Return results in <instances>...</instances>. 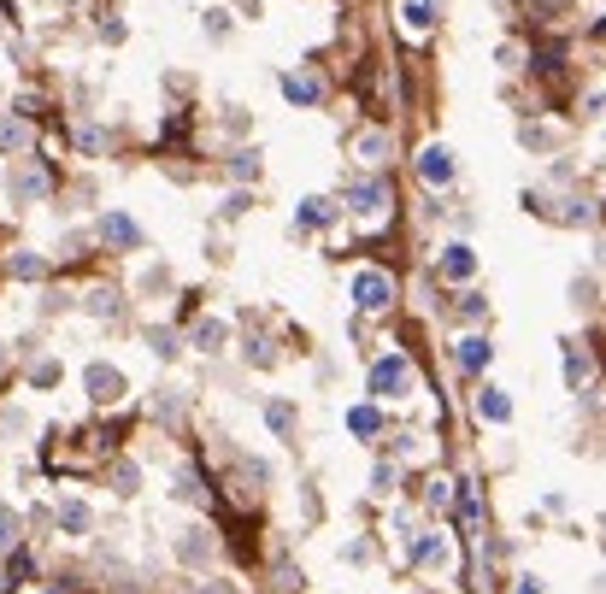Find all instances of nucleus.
Wrapping results in <instances>:
<instances>
[{"label":"nucleus","instance_id":"nucleus-15","mask_svg":"<svg viewBox=\"0 0 606 594\" xmlns=\"http://www.w3.org/2000/svg\"><path fill=\"white\" fill-rule=\"evenodd\" d=\"M59 523H65V530H88V506L83 500H65V506H59Z\"/></svg>","mask_w":606,"mask_h":594},{"label":"nucleus","instance_id":"nucleus-12","mask_svg":"<svg viewBox=\"0 0 606 594\" xmlns=\"http://www.w3.org/2000/svg\"><path fill=\"white\" fill-rule=\"evenodd\" d=\"M436 24V6L430 0H407V29H430Z\"/></svg>","mask_w":606,"mask_h":594},{"label":"nucleus","instance_id":"nucleus-17","mask_svg":"<svg viewBox=\"0 0 606 594\" xmlns=\"http://www.w3.org/2000/svg\"><path fill=\"white\" fill-rule=\"evenodd\" d=\"M195 341H200V347H212V341H224V324H200V330H195Z\"/></svg>","mask_w":606,"mask_h":594},{"label":"nucleus","instance_id":"nucleus-7","mask_svg":"<svg viewBox=\"0 0 606 594\" xmlns=\"http://www.w3.org/2000/svg\"><path fill=\"white\" fill-rule=\"evenodd\" d=\"M448 559H453L448 536H424V541H418V565H430V571H436V565H448Z\"/></svg>","mask_w":606,"mask_h":594},{"label":"nucleus","instance_id":"nucleus-14","mask_svg":"<svg viewBox=\"0 0 606 594\" xmlns=\"http://www.w3.org/2000/svg\"><path fill=\"white\" fill-rule=\"evenodd\" d=\"M42 171H24V177H18V171H13V195H24V200H36V195H42Z\"/></svg>","mask_w":606,"mask_h":594},{"label":"nucleus","instance_id":"nucleus-1","mask_svg":"<svg viewBox=\"0 0 606 594\" xmlns=\"http://www.w3.org/2000/svg\"><path fill=\"white\" fill-rule=\"evenodd\" d=\"M407 389H412L407 354H383L377 365H371V395H407Z\"/></svg>","mask_w":606,"mask_h":594},{"label":"nucleus","instance_id":"nucleus-11","mask_svg":"<svg viewBox=\"0 0 606 594\" xmlns=\"http://www.w3.org/2000/svg\"><path fill=\"white\" fill-rule=\"evenodd\" d=\"M282 95L300 100V106H312V100H318V83H312V77H282Z\"/></svg>","mask_w":606,"mask_h":594},{"label":"nucleus","instance_id":"nucleus-8","mask_svg":"<svg viewBox=\"0 0 606 594\" xmlns=\"http://www.w3.org/2000/svg\"><path fill=\"white\" fill-rule=\"evenodd\" d=\"M477 412H483V418H489V424H507V418H512V406H507V395H501V389H483Z\"/></svg>","mask_w":606,"mask_h":594},{"label":"nucleus","instance_id":"nucleus-18","mask_svg":"<svg viewBox=\"0 0 606 594\" xmlns=\"http://www.w3.org/2000/svg\"><path fill=\"white\" fill-rule=\"evenodd\" d=\"M13 277H42V265H36V259H18V254H13Z\"/></svg>","mask_w":606,"mask_h":594},{"label":"nucleus","instance_id":"nucleus-3","mask_svg":"<svg viewBox=\"0 0 606 594\" xmlns=\"http://www.w3.org/2000/svg\"><path fill=\"white\" fill-rule=\"evenodd\" d=\"M418 177H424V183H442V188H448V183H453V154L430 142V147L418 154Z\"/></svg>","mask_w":606,"mask_h":594},{"label":"nucleus","instance_id":"nucleus-16","mask_svg":"<svg viewBox=\"0 0 606 594\" xmlns=\"http://www.w3.org/2000/svg\"><path fill=\"white\" fill-rule=\"evenodd\" d=\"M324 218H330V200H307L295 224H300V230H312V224H324Z\"/></svg>","mask_w":606,"mask_h":594},{"label":"nucleus","instance_id":"nucleus-13","mask_svg":"<svg viewBox=\"0 0 606 594\" xmlns=\"http://www.w3.org/2000/svg\"><path fill=\"white\" fill-rule=\"evenodd\" d=\"M348 430H353V436H377V412H371V406H353L348 412Z\"/></svg>","mask_w":606,"mask_h":594},{"label":"nucleus","instance_id":"nucleus-20","mask_svg":"<svg viewBox=\"0 0 606 594\" xmlns=\"http://www.w3.org/2000/svg\"><path fill=\"white\" fill-rule=\"evenodd\" d=\"M206 594H230V589H206Z\"/></svg>","mask_w":606,"mask_h":594},{"label":"nucleus","instance_id":"nucleus-6","mask_svg":"<svg viewBox=\"0 0 606 594\" xmlns=\"http://www.w3.org/2000/svg\"><path fill=\"white\" fill-rule=\"evenodd\" d=\"M471 271H477V254H471L466 241H453L448 259H442V277H471Z\"/></svg>","mask_w":606,"mask_h":594},{"label":"nucleus","instance_id":"nucleus-4","mask_svg":"<svg viewBox=\"0 0 606 594\" xmlns=\"http://www.w3.org/2000/svg\"><path fill=\"white\" fill-rule=\"evenodd\" d=\"M88 395H95V400H124V371L88 365Z\"/></svg>","mask_w":606,"mask_h":594},{"label":"nucleus","instance_id":"nucleus-2","mask_svg":"<svg viewBox=\"0 0 606 594\" xmlns=\"http://www.w3.org/2000/svg\"><path fill=\"white\" fill-rule=\"evenodd\" d=\"M353 300H359V312H383L395 300V283H389L383 271H359V277H353Z\"/></svg>","mask_w":606,"mask_h":594},{"label":"nucleus","instance_id":"nucleus-10","mask_svg":"<svg viewBox=\"0 0 606 594\" xmlns=\"http://www.w3.org/2000/svg\"><path fill=\"white\" fill-rule=\"evenodd\" d=\"M100 230H106V241H124V247H136V224H130V218L124 213H113V218H106V224H100Z\"/></svg>","mask_w":606,"mask_h":594},{"label":"nucleus","instance_id":"nucleus-9","mask_svg":"<svg viewBox=\"0 0 606 594\" xmlns=\"http://www.w3.org/2000/svg\"><path fill=\"white\" fill-rule=\"evenodd\" d=\"M489 354H494V347H489V341H483V336L459 341V365H466V371H483V365H489Z\"/></svg>","mask_w":606,"mask_h":594},{"label":"nucleus","instance_id":"nucleus-5","mask_svg":"<svg viewBox=\"0 0 606 594\" xmlns=\"http://www.w3.org/2000/svg\"><path fill=\"white\" fill-rule=\"evenodd\" d=\"M348 206H353V213H359V218H383V206H389V195H383V183H353Z\"/></svg>","mask_w":606,"mask_h":594},{"label":"nucleus","instance_id":"nucleus-19","mask_svg":"<svg viewBox=\"0 0 606 594\" xmlns=\"http://www.w3.org/2000/svg\"><path fill=\"white\" fill-rule=\"evenodd\" d=\"M13 530H18V518H13V512H0V541H13Z\"/></svg>","mask_w":606,"mask_h":594}]
</instances>
